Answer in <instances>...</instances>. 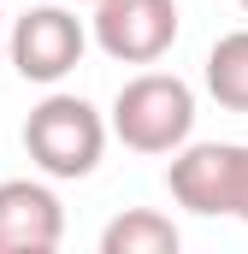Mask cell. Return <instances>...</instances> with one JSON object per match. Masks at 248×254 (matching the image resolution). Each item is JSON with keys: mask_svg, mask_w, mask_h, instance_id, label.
Listing matches in <instances>:
<instances>
[{"mask_svg": "<svg viewBox=\"0 0 248 254\" xmlns=\"http://www.w3.org/2000/svg\"><path fill=\"white\" fill-rule=\"evenodd\" d=\"M107 136H119L130 154H172L195 136V89L178 71H142L113 95Z\"/></svg>", "mask_w": 248, "mask_h": 254, "instance_id": "6da1fadb", "label": "cell"}, {"mask_svg": "<svg viewBox=\"0 0 248 254\" xmlns=\"http://www.w3.org/2000/svg\"><path fill=\"white\" fill-rule=\"evenodd\" d=\"M24 154L36 160V172H48V178H89L95 166H101V154H107V119L83 101V95H48V101H36L30 107V119H24Z\"/></svg>", "mask_w": 248, "mask_h": 254, "instance_id": "7a4b0ae2", "label": "cell"}, {"mask_svg": "<svg viewBox=\"0 0 248 254\" xmlns=\"http://www.w3.org/2000/svg\"><path fill=\"white\" fill-rule=\"evenodd\" d=\"M6 54H12V71L24 83H42L54 89L60 77H71L83 54H89V24L54 0V6H30L24 18H12V36H6Z\"/></svg>", "mask_w": 248, "mask_h": 254, "instance_id": "3957f363", "label": "cell"}, {"mask_svg": "<svg viewBox=\"0 0 248 254\" xmlns=\"http://www.w3.org/2000/svg\"><path fill=\"white\" fill-rule=\"evenodd\" d=\"M89 42L119 65H154L178 42V0H95Z\"/></svg>", "mask_w": 248, "mask_h": 254, "instance_id": "277c9868", "label": "cell"}, {"mask_svg": "<svg viewBox=\"0 0 248 254\" xmlns=\"http://www.w3.org/2000/svg\"><path fill=\"white\" fill-rule=\"evenodd\" d=\"M237 172H243V142H184V148H172L166 190L178 207L201 213V219H231Z\"/></svg>", "mask_w": 248, "mask_h": 254, "instance_id": "5b68a950", "label": "cell"}, {"mask_svg": "<svg viewBox=\"0 0 248 254\" xmlns=\"http://www.w3.org/2000/svg\"><path fill=\"white\" fill-rule=\"evenodd\" d=\"M65 237V207L42 178L0 184V254H54Z\"/></svg>", "mask_w": 248, "mask_h": 254, "instance_id": "8992f818", "label": "cell"}, {"mask_svg": "<svg viewBox=\"0 0 248 254\" xmlns=\"http://www.w3.org/2000/svg\"><path fill=\"white\" fill-rule=\"evenodd\" d=\"M178 225L154 207H124L119 219L101 231V254H178Z\"/></svg>", "mask_w": 248, "mask_h": 254, "instance_id": "52a82bcc", "label": "cell"}, {"mask_svg": "<svg viewBox=\"0 0 248 254\" xmlns=\"http://www.w3.org/2000/svg\"><path fill=\"white\" fill-rule=\"evenodd\" d=\"M207 95L225 113H248V30H231L207 54Z\"/></svg>", "mask_w": 248, "mask_h": 254, "instance_id": "ba28073f", "label": "cell"}, {"mask_svg": "<svg viewBox=\"0 0 248 254\" xmlns=\"http://www.w3.org/2000/svg\"><path fill=\"white\" fill-rule=\"evenodd\" d=\"M231 219L248 225V142H243V172H237V207H231Z\"/></svg>", "mask_w": 248, "mask_h": 254, "instance_id": "9c48e42d", "label": "cell"}, {"mask_svg": "<svg viewBox=\"0 0 248 254\" xmlns=\"http://www.w3.org/2000/svg\"><path fill=\"white\" fill-rule=\"evenodd\" d=\"M65 6H95V0H65Z\"/></svg>", "mask_w": 248, "mask_h": 254, "instance_id": "30bf717a", "label": "cell"}, {"mask_svg": "<svg viewBox=\"0 0 248 254\" xmlns=\"http://www.w3.org/2000/svg\"><path fill=\"white\" fill-rule=\"evenodd\" d=\"M0 36H6V18H0Z\"/></svg>", "mask_w": 248, "mask_h": 254, "instance_id": "8fae6325", "label": "cell"}, {"mask_svg": "<svg viewBox=\"0 0 248 254\" xmlns=\"http://www.w3.org/2000/svg\"><path fill=\"white\" fill-rule=\"evenodd\" d=\"M237 6H243V12H248V0H237Z\"/></svg>", "mask_w": 248, "mask_h": 254, "instance_id": "7c38bea8", "label": "cell"}]
</instances>
